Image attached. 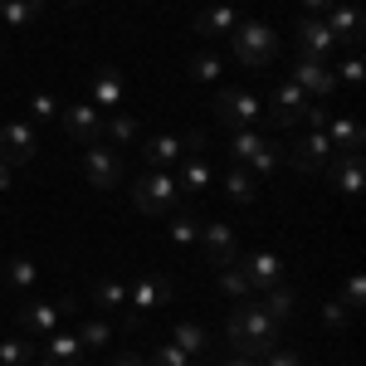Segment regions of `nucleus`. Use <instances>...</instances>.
I'll list each match as a JSON object with an SVG mask.
<instances>
[{
  "label": "nucleus",
  "instance_id": "obj_30",
  "mask_svg": "<svg viewBox=\"0 0 366 366\" xmlns=\"http://www.w3.org/2000/svg\"><path fill=\"white\" fill-rule=\"evenodd\" d=\"M176 347H181L186 357H196V352L210 347V332H205L200 322H176Z\"/></svg>",
  "mask_w": 366,
  "mask_h": 366
},
{
  "label": "nucleus",
  "instance_id": "obj_19",
  "mask_svg": "<svg viewBox=\"0 0 366 366\" xmlns=\"http://www.w3.org/2000/svg\"><path fill=\"white\" fill-rule=\"evenodd\" d=\"M234 25H239V10H234V5H225V0L196 15V34H200V39H220V34H234Z\"/></svg>",
  "mask_w": 366,
  "mask_h": 366
},
{
  "label": "nucleus",
  "instance_id": "obj_24",
  "mask_svg": "<svg viewBox=\"0 0 366 366\" xmlns=\"http://www.w3.org/2000/svg\"><path fill=\"white\" fill-rule=\"evenodd\" d=\"M244 167H249L259 181H264V176H274V171L283 167V147H279V142H269V137H259V147L249 152V162H244Z\"/></svg>",
  "mask_w": 366,
  "mask_h": 366
},
{
  "label": "nucleus",
  "instance_id": "obj_28",
  "mask_svg": "<svg viewBox=\"0 0 366 366\" xmlns=\"http://www.w3.org/2000/svg\"><path fill=\"white\" fill-rule=\"evenodd\" d=\"M215 283H220V293H225V298H249V293H254L249 279H244V269H239V259L225 264V269L215 274Z\"/></svg>",
  "mask_w": 366,
  "mask_h": 366
},
{
  "label": "nucleus",
  "instance_id": "obj_34",
  "mask_svg": "<svg viewBox=\"0 0 366 366\" xmlns=\"http://www.w3.org/2000/svg\"><path fill=\"white\" fill-rule=\"evenodd\" d=\"M254 147H259V127H239V132H229V157H234V167L249 162Z\"/></svg>",
  "mask_w": 366,
  "mask_h": 366
},
{
  "label": "nucleus",
  "instance_id": "obj_13",
  "mask_svg": "<svg viewBox=\"0 0 366 366\" xmlns=\"http://www.w3.org/2000/svg\"><path fill=\"white\" fill-rule=\"evenodd\" d=\"M171 279L167 274H137L132 279V288H127V298H132V312H152L162 308V303H171Z\"/></svg>",
  "mask_w": 366,
  "mask_h": 366
},
{
  "label": "nucleus",
  "instance_id": "obj_42",
  "mask_svg": "<svg viewBox=\"0 0 366 366\" xmlns=\"http://www.w3.org/2000/svg\"><path fill=\"white\" fill-rule=\"evenodd\" d=\"M347 317H352V308H347L342 298H332V303L322 308V322H327V327H347Z\"/></svg>",
  "mask_w": 366,
  "mask_h": 366
},
{
  "label": "nucleus",
  "instance_id": "obj_7",
  "mask_svg": "<svg viewBox=\"0 0 366 366\" xmlns=\"http://www.w3.org/2000/svg\"><path fill=\"white\" fill-rule=\"evenodd\" d=\"M327 157H332V142L322 137V132H303V137L283 152V162L293 171H303V176H317V171L327 167Z\"/></svg>",
  "mask_w": 366,
  "mask_h": 366
},
{
  "label": "nucleus",
  "instance_id": "obj_9",
  "mask_svg": "<svg viewBox=\"0 0 366 366\" xmlns=\"http://www.w3.org/2000/svg\"><path fill=\"white\" fill-rule=\"evenodd\" d=\"M59 122H64V132H69V137L84 142V147L103 142V113H98L93 103H69V108L59 113Z\"/></svg>",
  "mask_w": 366,
  "mask_h": 366
},
{
  "label": "nucleus",
  "instance_id": "obj_43",
  "mask_svg": "<svg viewBox=\"0 0 366 366\" xmlns=\"http://www.w3.org/2000/svg\"><path fill=\"white\" fill-rule=\"evenodd\" d=\"M259 366H303V357H298V352H288V347H274Z\"/></svg>",
  "mask_w": 366,
  "mask_h": 366
},
{
  "label": "nucleus",
  "instance_id": "obj_12",
  "mask_svg": "<svg viewBox=\"0 0 366 366\" xmlns=\"http://www.w3.org/2000/svg\"><path fill=\"white\" fill-rule=\"evenodd\" d=\"M200 254H205V264H215V269H225L239 259V244H234V229L229 225H200Z\"/></svg>",
  "mask_w": 366,
  "mask_h": 366
},
{
  "label": "nucleus",
  "instance_id": "obj_16",
  "mask_svg": "<svg viewBox=\"0 0 366 366\" xmlns=\"http://www.w3.org/2000/svg\"><path fill=\"white\" fill-rule=\"evenodd\" d=\"M298 49H303V59H327L337 49V39H332V29L322 25V15H303L298 20Z\"/></svg>",
  "mask_w": 366,
  "mask_h": 366
},
{
  "label": "nucleus",
  "instance_id": "obj_22",
  "mask_svg": "<svg viewBox=\"0 0 366 366\" xmlns=\"http://www.w3.org/2000/svg\"><path fill=\"white\" fill-rule=\"evenodd\" d=\"M220 186H225V196L234 200V205H249V200H259V176H254L249 167H229Z\"/></svg>",
  "mask_w": 366,
  "mask_h": 366
},
{
  "label": "nucleus",
  "instance_id": "obj_20",
  "mask_svg": "<svg viewBox=\"0 0 366 366\" xmlns=\"http://www.w3.org/2000/svg\"><path fill=\"white\" fill-rule=\"evenodd\" d=\"M39 362H44V366H84V342L69 337V332H49Z\"/></svg>",
  "mask_w": 366,
  "mask_h": 366
},
{
  "label": "nucleus",
  "instance_id": "obj_47",
  "mask_svg": "<svg viewBox=\"0 0 366 366\" xmlns=\"http://www.w3.org/2000/svg\"><path fill=\"white\" fill-rule=\"evenodd\" d=\"M225 366H259V362H249V357H229Z\"/></svg>",
  "mask_w": 366,
  "mask_h": 366
},
{
  "label": "nucleus",
  "instance_id": "obj_31",
  "mask_svg": "<svg viewBox=\"0 0 366 366\" xmlns=\"http://www.w3.org/2000/svg\"><path fill=\"white\" fill-rule=\"evenodd\" d=\"M29 362H34V337L0 342V366H29Z\"/></svg>",
  "mask_w": 366,
  "mask_h": 366
},
{
  "label": "nucleus",
  "instance_id": "obj_32",
  "mask_svg": "<svg viewBox=\"0 0 366 366\" xmlns=\"http://www.w3.org/2000/svg\"><path fill=\"white\" fill-rule=\"evenodd\" d=\"M167 234H171V244L186 249V244H196V239H200V220H196V215H171Z\"/></svg>",
  "mask_w": 366,
  "mask_h": 366
},
{
  "label": "nucleus",
  "instance_id": "obj_5",
  "mask_svg": "<svg viewBox=\"0 0 366 366\" xmlns=\"http://www.w3.org/2000/svg\"><path fill=\"white\" fill-rule=\"evenodd\" d=\"M215 117L225 132H239V127H259V98L244 93V88H220L215 93Z\"/></svg>",
  "mask_w": 366,
  "mask_h": 366
},
{
  "label": "nucleus",
  "instance_id": "obj_17",
  "mask_svg": "<svg viewBox=\"0 0 366 366\" xmlns=\"http://www.w3.org/2000/svg\"><path fill=\"white\" fill-rule=\"evenodd\" d=\"M322 25L332 29V39H337V44L357 49V44H362V29H366V20H362V10H357V5H332Z\"/></svg>",
  "mask_w": 366,
  "mask_h": 366
},
{
  "label": "nucleus",
  "instance_id": "obj_35",
  "mask_svg": "<svg viewBox=\"0 0 366 366\" xmlns=\"http://www.w3.org/2000/svg\"><path fill=\"white\" fill-rule=\"evenodd\" d=\"M34 279H39V269H34L29 259H10V264H5V283H10V288L25 293V288H34Z\"/></svg>",
  "mask_w": 366,
  "mask_h": 366
},
{
  "label": "nucleus",
  "instance_id": "obj_41",
  "mask_svg": "<svg viewBox=\"0 0 366 366\" xmlns=\"http://www.w3.org/2000/svg\"><path fill=\"white\" fill-rule=\"evenodd\" d=\"M342 303H347V308H362L366 303V279L362 274H347V283H342Z\"/></svg>",
  "mask_w": 366,
  "mask_h": 366
},
{
  "label": "nucleus",
  "instance_id": "obj_36",
  "mask_svg": "<svg viewBox=\"0 0 366 366\" xmlns=\"http://www.w3.org/2000/svg\"><path fill=\"white\" fill-rule=\"evenodd\" d=\"M93 298L103 303V312L117 308V303H127V283H117V279H98L93 283Z\"/></svg>",
  "mask_w": 366,
  "mask_h": 366
},
{
  "label": "nucleus",
  "instance_id": "obj_3",
  "mask_svg": "<svg viewBox=\"0 0 366 366\" xmlns=\"http://www.w3.org/2000/svg\"><path fill=\"white\" fill-rule=\"evenodd\" d=\"M176 200H181V186L171 171H142V181L132 186V205L147 215H171Z\"/></svg>",
  "mask_w": 366,
  "mask_h": 366
},
{
  "label": "nucleus",
  "instance_id": "obj_14",
  "mask_svg": "<svg viewBox=\"0 0 366 366\" xmlns=\"http://www.w3.org/2000/svg\"><path fill=\"white\" fill-rule=\"evenodd\" d=\"M327 181L337 186L342 196H357L366 181V167H362V152H337V157H327Z\"/></svg>",
  "mask_w": 366,
  "mask_h": 366
},
{
  "label": "nucleus",
  "instance_id": "obj_37",
  "mask_svg": "<svg viewBox=\"0 0 366 366\" xmlns=\"http://www.w3.org/2000/svg\"><path fill=\"white\" fill-rule=\"evenodd\" d=\"M29 117H34V122H54V117H59V98L39 88V93L29 98Z\"/></svg>",
  "mask_w": 366,
  "mask_h": 366
},
{
  "label": "nucleus",
  "instance_id": "obj_44",
  "mask_svg": "<svg viewBox=\"0 0 366 366\" xmlns=\"http://www.w3.org/2000/svg\"><path fill=\"white\" fill-rule=\"evenodd\" d=\"M298 5H303V10H308V15H327V10H332V5H337V0H298Z\"/></svg>",
  "mask_w": 366,
  "mask_h": 366
},
{
  "label": "nucleus",
  "instance_id": "obj_18",
  "mask_svg": "<svg viewBox=\"0 0 366 366\" xmlns=\"http://www.w3.org/2000/svg\"><path fill=\"white\" fill-rule=\"evenodd\" d=\"M181 137H171V132H157V137L142 142V162H147V171H171L181 167Z\"/></svg>",
  "mask_w": 366,
  "mask_h": 366
},
{
  "label": "nucleus",
  "instance_id": "obj_45",
  "mask_svg": "<svg viewBox=\"0 0 366 366\" xmlns=\"http://www.w3.org/2000/svg\"><path fill=\"white\" fill-rule=\"evenodd\" d=\"M113 366H142V357H137V352H122V357H117Z\"/></svg>",
  "mask_w": 366,
  "mask_h": 366
},
{
  "label": "nucleus",
  "instance_id": "obj_33",
  "mask_svg": "<svg viewBox=\"0 0 366 366\" xmlns=\"http://www.w3.org/2000/svg\"><path fill=\"white\" fill-rule=\"evenodd\" d=\"M103 132H108V142H137L142 137L137 117H127V113H113L108 122H103Z\"/></svg>",
  "mask_w": 366,
  "mask_h": 366
},
{
  "label": "nucleus",
  "instance_id": "obj_15",
  "mask_svg": "<svg viewBox=\"0 0 366 366\" xmlns=\"http://www.w3.org/2000/svg\"><path fill=\"white\" fill-rule=\"evenodd\" d=\"M239 269H244L249 288H259V293L283 283V259H279V254H269V249H254L249 259H239Z\"/></svg>",
  "mask_w": 366,
  "mask_h": 366
},
{
  "label": "nucleus",
  "instance_id": "obj_11",
  "mask_svg": "<svg viewBox=\"0 0 366 366\" xmlns=\"http://www.w3.org/2000/svg\"><path fill=\"white\" fill-rule=\"evenodd\" d=\"M84 181L88 186H98V191H113L117 181H122V162H117L108 147H84Z\"/></svg>",
  "mask_w": 366,
  "mask_h": 366
},
{
  "label": "nucleus",
  "instance_id": "obj_25",
  "mask_svg": "<svg viewBox=\"0 0 366 366\" xmlns=\"http://www.w3.org/2000/svg\"><path fill=\"white\" fill-rule=\"evenodd\" d=\"M210 181H215V167H210L205 157H191V162L181 167V176H176V186H181L186 196H196V191H205Z\"/></svg>",
  "mask_w": 366,
  "mask_h": 366
},
{
  "label": "nucleus",
  "instance_id": "obj_40",
  "mask_svg": "<svg viewBox=\"0 0 366 366\" xmlns=\"http://www.w3.org/2000/svg\"><path fill=\"white\" fill-rule=\"evenodd\" d=\"M332 74H337V79H342L347 88H362V79H366V64H362L357 54H352V59H342V64L332 69Z\"/></svg>",
  "mask_w": 366,
  "mask_h": 366
},
{
  "label": "nucleus",
  "instance_id": "obj_2",
  "mask_svg": "<svg viewBox=\"0 0 366 366\" xmlns=\"http://www.w3.org/2000/svg\"><path fill=\"white\" fill-rule=\"evenodd\" d=\"M229 39H234V59L244 69H269L274 54H279V34L264 25V20H239Z\"/></svg>",
  "mask_w": 366,
  "mask_h": 366
},
{
  "label": "nucleus",
  "instance_id": "obj_4",
  "mask_svg": "<svg viewBox=\"0 0 366 366\" xmlns=\"http://www.w3.org/2000/svg\"><path fill=\"white\" fill-rule=\"evenodd\" d=\"M69 312H79V298H59V303H44V298H29L25 308H20V332L25 337H49L59 327V317H69Z\"/></svg>",
  "mask_w": 366,
  "mask_h": 366
},
{
  "label": "nucleus",
  "instance_id": "obj_10",
  "mask_svg": "<svg viewBox=\"0 0 366 366\" xmlns=\"http://www.w3.org/2000/svg\"><path fill=\"white\" fill-rule=\"evenodd\" d=\"M308 93H303V88L293 84V79H283L279 88H274V103H269V108H274V127H298V122H303V113H308Z\"/></svg>",
  "mask_w": 366,
  "mask_h": 366
},
{
  "label": "nucleus",
  "instance_id": "obj_27",
  "mask_svg": "<svg viewBox=\"0 0 366 366\" xmlns=\"http://www.w3.org/2000/svg\"><path fill=\"white\" fill-rule=\"evenodd\" d=\"M39 0H0V15H5V25L10 29H25L29 20H39Z\"/></svg>",
  "mask_w": 366,
  "mask_h": 366
},
{
  "label": "nucleus",
  "instance_id": "obj_39",
  "mask_svg": "<svg viewBox=\"0 0 366 366\" xmlns=\"http://www.w3.org/2000/svg\"><path fill=\"white\" fill-rule=\"evenodd\" d=\"M147 366H191V357H186L176 342H162V347L152 352V362H147Z\"/></svg>",
  "mask_w": 366,
  "mask_h": 366
},
{
  "label": "nucleus",
  "instance_id": "obj_6",
  "mask_svg": "<svg viewBox=\"0 0 366 366\" xmlns=\"http://www.w3.org/2000/svg\"><path fill=\"white\" fill-rule=\"evenodd\" d=\"M34 152H39V137H34V122H0V162L5 167H25L34 162Z\"/></svg>",
  "mask_w": 366,
  "mask_h": 366
},
{
  "label": "nucleus",
  "instance_id": "obj_26",
  "mask_svg": "<svg viewBox=\"0 0 366 366\" xmlns=\"http://www.w3.org/2000/svg\"><path fill=\"white\" fill-rule=\"evenodd\" d=\"M293 303H298V298H293V288L279 283V288H264V303H259V308L269 312L274 322H288V317H293Z\"/></svg>",
  "mask_w": 366,
  "mask_h": 366
},
{
  "label": "nucleus",
  "instance_id": "obj_48",
  "mask_svg": "<svg viewBox=\"0 0 366 366\" xmlns=\"http://www.w3.org/2000/svg\"><path fill=\"white\" fill-rule=\"evenodd\" d=\"M69 5H84V0H69Z\"/></svg>",
  "mask_w": 366,
  "mask_h": 366
},
{
  "label": "nucleus",
  "instance_id": "obj_46",
  "mask_svg": "<svg viewBox=\"0 0 366 366\" xmlns=\"http://www.w3.org/2000/svg\"><path fill=\"white\" fill-rule=\"evenodd\" d=\"M0 191H10V167L0 162Z\"/></svg>",
  "mask_w": 366,
  "mask_h": 366
},
{
  "label": "nucleus",
  "instance_id": "obj_29",
  "mask_svg": "<svg viewBox=\"0 0 366 366\" xmlns=\"http://www.w3.org/2000/svg\"><path fill=\"white\" fill-rule=\"evenodd\" d=\"M74 337L84 342V352H103V347L113 342V327H108L103 317H88V322L79 327V332H74Z\"/></svg>",
  "mask_w": 366,
  "mask_h": 366
},
{
  "label": "nucleus",
  "instance_id": "obj_23",
  "mask_svg": "<svg viewBox=\"0 0 366 366\" xmlns=\"http://www.w3.org/2000/svg\"><path fill=\"white\" fill-rule=\"evenodd\" d=\"M93 108H122V74L117 69L93 74Z\"/></svg>",
  "mask_w": 366,
  "mask_h": 366
},
{
  "label": "nucleus",
  "instance_id": "obj_8",
  "mask_svg": "<svg viewBox=\"0 0 366 366\" xmlns=\"http://www.w3.org/2000/svg\"><path fill=\"white\" fill-rule=\"evenodd\" d=\"M293 84L303 88L312 103H327L332 88H337V74L327 69V59H298V64H293Z\"/></svg>",
  "mask_w": 366,
  "mask_h": 366
},
{
  "label": "nucleus",
  "instance_id": "obj_21",
  "mask_svg": "<svg viewBox=\"0 0 366 366\" xmlns=\"http://www.w3.org/2000/svg\"><path fill=\"white\" fill-rule=\"evenodd\" d=\"M322 137L332 142V152H362L366 142V127L357 117H327V127H322Z\"/></svg>",
  "mask_w": 366,
  "mask_h": 366
},
{
  "label": "nucleus",
  "instance_id": "obj_38",
  "mask_svg": "<svg viewBox=\"0 0 366 366\" xmlns=\"http://www.w3.org/2000/svg\"><path fill=\"white\" fill-rule=\"evenodd\" d=\"M191 79H196V84H215V79H220V59L215 54H196L191 59Z\"/></svg>",
  "mask_w": 366,
  "mask_h": 366
},
{
  "label": "nucleus",
  "instance_id": "obj_1",
  "mask_svg": "<svg viewBox=\"0 0 366 366\" xmlns=\"http://www.w3.org/2000/svg\"><path fill=\"white\" fill-rule=\"evenodd\" d=\"M279 327H283V322H274V317L259 308V303H239V308L229 312L225 337H229V347H234V357L264 362V357L279 347Z\"/></svg>",
  "mask_w": 366,
  "mask_h": 366
}]
</instances>
